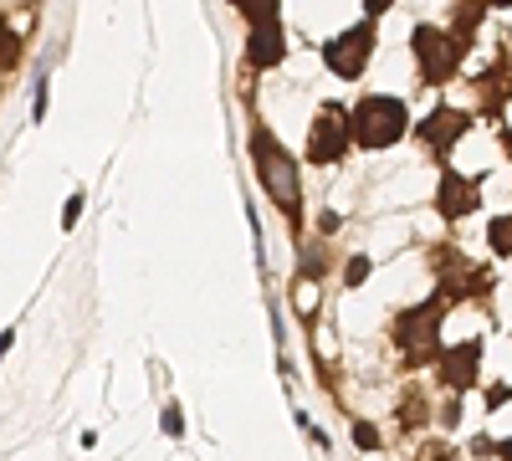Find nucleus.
<instances>
[{"instance_id": "obj_1", "label": "nucleus", "mask_w": 512, "mask_h": 461, "mask_svg": "<svg viewBox=\"0 0 512 461\" xmlns=\"http://www.w3.org/2000/svg\"><path fill=\"white\" fill-rule=\"evenodd\" d=\"M405 134V103L400 98H364L354 108V139L364 149H384Z\"/></svg>"}, {"instance_id": "obj_2", "label": "nucleus", "mask_w": 512, "mask_h": 461, "mask_svg": "<svg viewBox=\"0 0 512 461\" xmlns=\"http://www.w3.org/2000/svg\"><path fill=\"white\" fill-rule=\"evenodd\" d=\"M256 175H262V185H267V195L282 205V211H297V164L277 149V139H267V134H256Z\"/></svg>"}, {"instance_id": "obj_3", "label": "nucleus", "mask_w": 512, "mask_h": 461, "mask_svg": "<svg viewBox=\"0 0 512 461\" xmlns=\"http://www.w3.org/2000/svg\"><path fill=\"white\" fill-rule=\"evenodd\" d=\"M369 41H374V31L369 26H354V31H344L328 47V67L338 72V77H354L364 62H369Z\"/></svg>"}, {"instance_id": "obj_4", "label": "nucleus", "mask_w": 512, "mask_h": 461, "mask_svg": "<svg viewBox=\"0 0 512 461\" xmlns=\"http://www.w3.org/2000/svg\"><path fill=\"white\" fill-rule=\"evenodd\" d=\"M415 52H420V67L431 72L436 82L451 77V67H456V57H461V47H456V41H446L441 31H415Z\"/></svg>"}, {"instance_id": "obj_5", "label": "nucleus", "mask_w": 512, "mask_h": 461, "mask_svg": "<svg viewBox=\"0 0 512 461\" xmlns=\"http://www.w3.org/2000/svg\"><path fill=\"white\" fill-rule=\"evenodd\" d=\"M251 21H256V36H251L256 47H251V57L272 67V62L282 57V31H277V11H272V6H267V11H256V6H251Z\"/></svg>"}, {"instance_id": "obj_6", "label": "nucleus", "mask_w": 512, "mask_h": 461, "mask_svg": "<svg viewBox=\"0 0 512 461\" xmlns=\"http://www.w3.org/2000/svg\"><path fill=\"white\" fill-rule=\"evenodd\" d=\"M477 205V190L466 185L461 175H446V185H441V211L446 216H461V211H472Z\"/></svg>"}, {"instance_id": "obj_7", "label": "nucleus", "mask_w": 512, "mask_h": 461, "mask_svg": "<svg viewBox=\"0 0 512 461\" xmlns=\"http://www.w3.org/2000/svg\"><path fill=\"white\" fill-rule=\"evenodd\" d=\"M344 144H349V129H338V118L328 113V118L318 123V134H313V159H333Z\"/></svg>"}, {"instance_id": "obj_8", "label": "nucleus", "mask_w": 512, "mask_h": 461, "mask_svg": "<svg viewBox=\"0 0 512 461\" xmlns=\"http://www.w3.org/2000/svg\"><path fill=\"white\" fill-rule=\"evenodd\" d=\"M461 113H436V118H425V139H431L436 149H451L456 139H461Z\"/></svg>"}, {"instance_id": "obj_9", "label": "nucleus", "mask_w": 512, "mask_h": 461, "mask_svg": "<svg viewBox=\"0 0 512 461\" xmlns=\"http://www.w3.org/2000/svg\"><path fill=\"white\" fill-rule=\"evenodd\" d=\"M446 380L451 385H472L477 380V349L472 344H461V349L446 354Z\"/></svg>"}, {"instance_id": "obj_10", "label": "nucleus", "mask_w": 512, "mask_h": 461, "mask_svg": "<svg viewBox=\"0 0 512 461\" xmlns=\"http://www.w3.org/2000/svg\"><path fill=\"white\" fill-rule=\"evenodd\" d=\"M400 339L405 344H425V339H436V308H420L400 323Z\"/></svg>"}, {"instance_id": "obj_11", "label": "nucleus", "mask_w": 512, "mask_h": 461, "mask_svg": "<svg viewBox=\"0 0 512 461\" xmlns=\"http://www.w3.org/2000/svg\"><path fill=\"white\" fill-rule=\"evenodd\" d=\"M492 246H497V251H512V221H507V216L492 221Z\"/></svg>"}, {"instance_id": "obj_12", "label": "nucleus", "mask_w": 512, "mask_h": 461, "mask_svg": "<svg viewBox=\"0 0 512 461\" xmlns=\"http://www.w3.org/2000/svg\"><path fill=\"white\" fill-rule=\"evenodd\" d=\"M507 149H512V134H507Z\"/></svg>"}, {"instance_id": "obj_13", "label": "nucleus", "mask_w": 512, "mask_h": 461, "mask_svg": "<svg viewBox=\"0 0 512 461\" xmlns=\"http://www.w3.org/2000/svg\"><path fill=\"white\" fill-rule=\"evenodd\" d=\"M507 461H512V446H507Z\"/></svg>"}]
</instances>
